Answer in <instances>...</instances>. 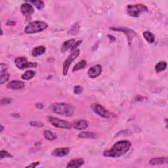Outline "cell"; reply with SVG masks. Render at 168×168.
<instances>
[{"mask_svg": "<svg viewBox=\"0 0 168 168\" xmlns=\"http://www.w3.org/2000/svg\"><path fill=\"white\" fill-rule=\"evenodd\" d=\"M132 147V143L129 141H120L116 142L110 150L105 151L103 156L105 157L118 158L127 152Z\"/></svg>", "mask_w": 168, "mask_h": 168, "instance_id": "6da1fadb", "label": "cell"}, {"mask_svg": "<svg viewBox=\"0 0 168 168\" xmlns=\"http://www.w3.org/2000/svg\"><path fill=\"white\" fill-rule=\"evenodd\" d=\"M49 109L53 113L65 117H71L74 113V109L71 105L63 102H55L51 104Z\"/></svg>", "mask_w": 168, "mask_h": 168, "instance_id": "7a4b0ae2", "label": "cell"}, {"mask_svg": "<svg viewBox=\"0 0 168 168\" xmlns=\"http://www.w3.org/2000/svg\"><path fill=\"white\" fill-rule=\"evenodd\" d=\"M48 27L46 22L41 21H35L30 22L25 29L26 34H35L45 30Z\"/></svg>", "mask_w": 168, "mask_h": 168, "instance_id": "3957f363", "label": "cell"}, {"mask_svg": "<svg viewBox=\"0 0 168 168\" xmlns=\"http://www.w3.org/2000/svg\"><path fill=\"white\" fill-rule=\"evenodd\" d=\"M147 7L143 4L128 5L127 7V13L128 15L132 17H138L141 14L148 12Z\"/></svg>", "mask_w": 168, "mask_h": 168, "instance_id": "277c9868", "label": "cell"}, {"mask_svg": "<svg viewBox=\"0 0 168 168\" xmlns=\"http://www.w3.org/2000/svg\"><path fill=\"white\" fill-rule=\"evenodd\" d=\"M91 109L95 113H96L97 115H99L102 118H112L115 116L114 114L110 113V112H109L108 110H106L104 106H102L100 104H98V103L92 104Z\"/></svg>", "mask_w": 168, "mask_h": 168, "instance_id": "5b68a950", "label": "cell"}, {"mask_svg": "<svg viewBox=\"0 0 168 168\" xmlns=\"http://www.w3.org/2000/svg\"><path fill=\"white\" fill-rule=\"evenodd\" d=\"M48 120L51 123V124H52L53 126H55V128L70 129L72 127V125L71 123H69L67 122V121L63 120L59 118H54V117H49Z\"/></svg>", "mask_w": 168, "mask_h": 168, "instance_id": "8992f818", "label": "cell"}, {"mask_svg": "<svg viewBox=\"0 0 168 168\" xmlns=\"http://www.w3.org/2000/svg\"><path fill=\"white\" fill-rule=\"evenodd\" d=\"M15 63L16 67L18 68L21 69V70L27 68H30V67H35L38 65L36 63L29 62V60H27V59L24 57H19L16 58Z\"/></svg>", "mask_w": 168, "mask_h": 168, "instance_id": "52a82bcc", "label": "cell"}, {"mask_svg": "<svg viewBox=\"0 0 168 168\" xmlns=\"http://www.w3.org/2000/svg\"><path fill=\"white\" fill-rule=\"evenodd\" d=\"M80 51L79 49L74 51V52H72L71 55L69 56L68 59L65 60V62L63 64V75L64 76L67 75L68 71V69L70 67H71L72 63L78 57L79 55H80Z\"/></svg>", "mask_w": 168, "mask_h": 168, "instance_id": "ba28073f", "label": "cell"}, {"mask_svg": "<svg viewBox=\"0 0 168 168\" xmlns=\"http://www.w3.org/2000/svg\"><path fill=\"white\" fill-rule=\"evenodd\" d=\"M102 73V67L100 64L95 65L94 67H92L91 68L89 69L87 72L88 76L91 78H96L99 76Z\"/></svg>", "mask_w": 168, "mask_h": 168, "instance_id": "9c48e42d", "label": "cell"}, {"mask_svg": "<svg viewBox=\"0 0 168 168\" xmlns=\"http://www.w3.org/2000/svg\"><path fill=\"white\" fill-rule=\"evenodd\" d=\"M21 11L25 17H30L34 12V9L30 4L28 3H23L21 7Z\"/></svg>", "mask_w": 168, "mask_h": 168, "instance_id": "30bf717a", "label": "cell"}, {"mask_svg": "<svg viewBox=\"0 0 168 168\" xmlns=\"http://www.w3.org/2000/svg\"><path fill=\"white\" fill-rule=\"evenodd\" d=\"M70 149L68 148H56L52 152V155L55 157H63L68 155Z\"/></svg>", "mask_w": 168, "mask_h": 168, "instance_id": "8fae6325", "label": "cell"}, {"mask_svg": "<svg viewBox=\"0 0 168 168\" xmlns=\"http://www.w3.org/2000/svg\"><path fill=\"white\" fill-rule=\"evenodd\" d=\"M7 87L11 90H21V89L24 88L25 83L19 80H13L9 82Z\"/></svg>", "mask_w": 168, "mask_h": 168, "instance_id": "7c38bea8", "label": "cell"}, {"mask_svg": "<svg viewBox=\"0 0 168 168\" xmlns=\"http://www.w3.org/2000/svg\"><path fill=\"white\" fill-rule=\"evenodd\" d=\"M73 127L78 130H83L87 128L88 124L85 120H76L72 124Z\"/></svg>", "mask_w": 168, "mask_h": 168, "instance_id": "4fadbf2b", "label": "cell"}, {"mask_svg": "<svg viewBox=\"0 0 168 168\" xmlns=\"http://www.w3.org/2000/svg\"><path fill=\"white\" fill-rule=\"evenodd\" d=\"M164 164H167V157H158L152 158L149 161V164L151 166L162 165Z\"/></svg>", "mask_w": 168, "mask_h": 168, "instance_id": "5bb4252c", "label": "cell"}, {"mask_svg": "<svg viewBox=\"0 0 168 168\" xmlns=\"http://www.w3.org/2000/svg\"><path fill=\"white\" fill-rule=\"evenodd\" d=\"M84 164V160L82 158H78V159L72 160L68 162L67 167L69 168H76L80 167Z\"/></svg>", "mask_w": 168, "mask_h": 168, "instance_id": "9a60e30c", "label": "cell"}, {"mask_svg": "<svg viewBox=\"0 0 168 168\" xmlns=\"http://www.w3.org/2000/svg\"><path fill=\"white\" fill-rule=\"evenodd\" d=\"M76 43V40L74 39H71L69 40H67L64 42L61 48V52L64 53L68 51L69 49L72 48V46Z\"/></svg>", "mask_w": 168, "mask_h": 168, "instance_id": "2e32d148", "label": "cell"}, {"mask_svg": "<svg viewBox=\"0 0 168 168\" xmlns=\"http://www.w3.org/2000/svg\"><path fill=\"white\" fill-rule=\"evenodd\" d=\"M45 50L46 49L44 46L40 45L38 47H36L32 51V55L35 57H39V56L43 55L45 52Z\"/></svg>", "mask_w": 168, "mask_h": 168, "instance_id": "e0dca14e", "label": "cell"}, {"mask_svg": "<svg viewBox=\"0 0 168 168\" xmlns=\"http://www.w3.org/2000/svg\"><path fill=\"white\" fill-rule=\"evenodd\" d=\"M44 135L45 139L48 140V141H54L56 139H57V135L55 133L51 132L50 130H45L44 132Z\"/></svg>", "mask_w": 168, "mask_h": 168, "instance_id": "ac0fdd59", "label": "cell"}, {"mask_svg": "<svg viewBox=\"0 0 168 168\" xmlns=\"http://www.w3.org/2000/svg\"><path fill=\"white\" fill-rule=\"evenodd\" d=\"M143 37L146 40L147 42H148L149 44H153L155 41V37L154 36V34L151 32H148V31H145L143 33Z\"/></svg>", "mask_w": 168, "mask_h": 168, "instance_id": "d6986e66", "label": "cell"}, {"mask_svg": "<svg viewBox=\"0 0 168 168\" xmlns=\"http://www.w3.org/2000/svg\"><path fill=\"white\" fill-rule=\"evenodd\" d=\"M36 72L32 71V70H29V71H27L26 72L22 74V78L25 80H30L32 78H33L35 76Z\"/></svg>", "mask_w": 168, "mask_h": 168, "instance_id": "ffe728a7", "label": "cell"}, {"mask_svg": "<svg viewBox=\"0 0 168 168\" xmlns=\"http://www.w3.org/2000/svg\"><path fill=\"white\" fill-rule=\"evenodd\" d=\"M167 68V63L166 61H160L155 66V70L156 72L159 73L165 71Z\"/></svg>", "mask_w": 168, "mask_h": 168, "instance_id": "44dd1931", "label": "cell"}, {"mask_svg": "<svg viewBox=\"0 0 168 168\" xmlns=\"http://www.w3.org/2000/svg\"><path fill=\"white\" fill-rule=\"evenodd\" d=\"M78 137L80 138H95V134L93 132H82L78 135Z\"/></svg>", "mask_w": 168, "mask_h": 168, "instance_id": "7402d4cb", "label": "cell"}, {"mask_svg": "<svg viewBox=\"0 0 168 168\" xmlns=\"http://www.w3.org/2000/svg\"><path fill=\"white\" fill-rule=\"evenodd\" d=\"M86 65H87V62H86V60H81V61L78 63L77 64H76L75 66H74L73 70H72V71L73 72H76L78 71H79V70H82L83 68H85L86 67Z\"/></svg>", "mask_w": 168, "mask_h": 168, "instance_id": "603a6c76", "label": "cell"}, {"mask_svg": "<svg viewBox=\"0 0 168 168\" xmlns=\"http://www.w3.org/2000/svg\"><path fill=\"white\" fill-rule=\"evenodd\" d=\"M0 83L3 84L6 82L8 81L9 78V74L7 72V71L5 72H0Z\"/></svg>", "mask_w": 168, "mask_h": 168, "instance_id": "cb8c5ba5", "label": "cell"}, {"mask_svg": "<svg viewBox=\"0 0 168 168\" xmlns=\"http://www.w3.org/2000/svg\"><path fill=\"white\" fill-rule=\"evenodd\" d=\"M32 4H34V6L36 7L37 9H43L45 6V3L44 2L41 1V0H36V1H30Z\"/></svg>", "mask_w": 168, "mask_h": 168, "instance_id": "d4e9b609", "label": "cell"}, {"mask_svg": "<svg viewBox=\"0 0 168 168\" xmlns=\"http://www.w3.org/2000/svg\"><path fill=\"white\" fill-rule=\"evenodd\" d=\"M79 29H80V26H78V23H76V24L74 25L73 26H72L71 30H69L68 33L72 34V35H75L78 32Z\"/></svg>", "mask_w": 168, "mask_h": 168, "instance_id": "484cf974", "label": "cell"}, {"mask_svg": "<svg viewBox=\"0 0 168 168\" xmlns=\"http://www.w3.org/2000/svg\"><path fill=\"white\" fill-rule=\"evenodd\" d=\"M1 155H0V158H1V160L3 159L4 158H13V156L11 155V154H9L7 151H2L1 152Z\"/></svg>", "mask_w": 168, "mask_h": 168, "instance_id": "4316f807", "label": "cell"}, {"mask_svg": "<svg viewBox=\"0 0 168 168\" xmlns=\"http://www.w3.org/2000/svg\"><path fill=\"white\" fill-rule=\"evenodd\" d=\"M83 90V87L80 86H76L75 87H74V93H75L77 95L81 94Z\"/></svg>", "mask_w": 168, "mask_h": 168, "instance_id": "83f0119b", "label": "cell"}, {"mask_svg": "<svg viewBox=\"0 0 168 168\" xmlns=\"http://www.w3.org/2000/svg\"><path fill=\"white\" fill-rule=\"evenodd\" d=\"M82 42V40H80L78 42H76L75 44H74V45L72 46V48H71V52L72 53L73 52V51L74 50H75L76 49V48H78V45H80L81 44V43Z\"/></svg>", "mask_w": 168, "mask_h": 168, "instance_id": "f1b7e54d", "label": "cell"}, {"mask_svg": "<svg viewBox=\"0 0 168 168\" xmlns=\"http://www.w3.org/2000/svg\"><path fill=\"white\" fill-rule=\"evenodd\" d=\"M30 124L32 126H34V127H41L43 126L44 124L40 123V122H32L30 123Z\"/></svg>", "mask_w": 168, "mask_h": 168, "instance_id": "f546056e", "label": "cell"}, {"mask_svg": "<svg viewBox=\"0 0 168 168\" xmlns=\"http://www.w3.org/2000/svg\"><path fill=\"white\" fill-rule=\"evenodd\" d=\"M40 164V162H34V163H32V164L29 165V166H28L27 167H36L37 166H38Z\"/></svg>", "mask_w": 168, "mask_h": 168, "instance_id": "4dcf8cb0", "label": "cell"}, {"mask_svg": "<svg viewBox=\"0 0 168 168\" xmlns=\"http://www.w3.org/2000/svg\"><path fill=\"white\" fill-rule=\"evenodd\" d=\"M0 127H1V132H3V126L2 125L1 126H0Z\"/></svg>", "mask_w": 168, "mask_h": 168, "instance_id": "1f68e13d", "label": "cell"}]
</instances>
